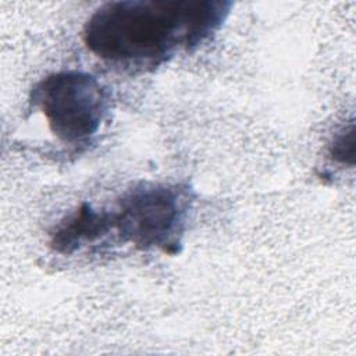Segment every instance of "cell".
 <instances>
[{"mask_svg":"<svg viewBox=\"0 0 356 356\" xmlns=\"http://www.w3.org/2000/svg\"><path fill=\"white\" fill-rule=\"evenodd\" d=\"M192 204L188 185L143 182L124 192L107 210L110 229L136 249L177 254Z\"/></svg>","mask_w":356,"mask_h":356,"instance_id":"cell-2","label":"cell"},{"mask_svg":"<svg viewBox=\"0 0 356 356\" xmlns=\"http://www.w3.org/2000/svg\"><path fill=\"white\" fill-rule=\"evenodd\" d=\"M225 0H124L100 6L82 39L99 58L152 71L178 51H193L214 36L231 13Z\"/></svg>","mask_w":356,"mask_h":356,"instance_id":"cell-1","label":"cell"},{"mask_svg":"<svg viewBox=\"0 0 356 356\" xmlns=\"http://www.w3.org/2000/svg\"><path fill=\"white\" fill-rule=\"evenodd\" d=\"M108 234H111L108 211L82 203L54 227L49 243L57 253L71 254Z\"/></svg>","mask_w":356,"mask_h":356,"instance_id":"cell-4","label":"cell"},{"mask_svg":"<svg viewBox=\"0 0 356 356\" xmlns=\"http://www.w3.org/2000/svg\"><path fill=\"white\" fill-rule=\"evenodd\" d=\"M330 157L342 164H353L355 159V134L353 127L342 129L330 145Z\"/></svg>","mask_w":356,"mask_h":356,"instance_id":"cell-5","label":"cell"},{"mask_svg":"<svg viewBox=\"0 0 356 356\" xmlns=\"http://www.w3.org/2000/svg\"><path fill=\"white\" fill-rule=\"evenodd\" d=\"M31 102L42 111L47 127L67 145H86L100 129L110 108L106 88L90 74L60 71L40 79Z\"/></svg>","mask_w":356,"mask_h":356,"instance_id":"cell-3","label":"cell"}]
</instances>
